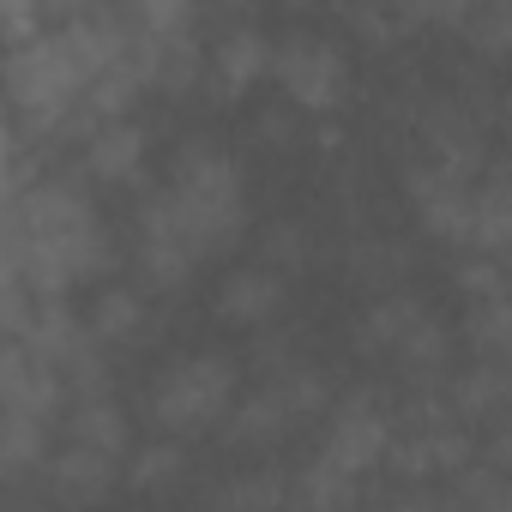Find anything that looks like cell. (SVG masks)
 I'll return each mask as SVG.
<instances>
[{
  "label": "cell",
  "instance_id": "1",
  "mask_svg": "<svg viewBox=\"0 0 512 512\" xmlns=\"http://www.w3.org/2000/svg\"><path fill=\"white\" fill-rule=\"evenodd\" d=\"M247 229V175L217 139H181L163 181L139 199L133 217V266L139 284L169 296L205 260L229 253Z\"/></svg>",
  "mask_w": 512,
  "mask_h": 512
},
{
  "label": "cell",
  "instance_id": "2",
  "mask_svg": "<svg viewBox=\"0 0 512 512\" xmlns=\"http://www.w3.org/2000/svg\"><path fill=\"white\" fill-rule=\"evenodd\" d=\"M115 272V229L103 223L91 187L61 169L13 175L7 211V284L31 290L37 302H67V290L97 284Z\"/></svg>",
  "mask_w": 512,
  "mask_h": 512
},
{
  "label": "cell",
  "instance_id": "3",
  "mask_svg": "<svg viewBox=\"0 0 512 512\" xmlns=\"http://www.w3.org/2000/svg\"><path fill=\"white\" fill-rule=\"evenodd\" d=\"M241 404V374L223 350H187L163 362L145 386V422L163 440H199L223 428Z\"/></svg>",
  "mask_w": 512,
  "mask_h": 512
},
{
  "label": "cell",
  "instance_id": "4",
  "mask_svg": "<svg viewBox=\"0 0 512 512\" xmlns=\"http://www.w3.org/2000/svg\"><path fill=\"white\" fill-rule=\"evenodd\" d=\"M392 446H398V416L386 410V398H380V392L356 386V392H344V398L326 410L314 458H320V464H332L338 476L362 482V476H374V470L392 458Z\"/></svg>",
  "mask_w": 512,
  "mask_h": 512
},
{
  "label": "cell",
  "instance_id": "5",
  "mask_svg": "<svg viewBox=\"0 0 512 512\" xmlns=\"http://www.w3.org/2000/svg\"><path fill=\"white\" fill-rule=\"evenodd\" d=\"M272 85L284 91V103L296 115H332L350 97V55L338 37L326 31H284L278 37V61H272Z\"/></svg>",
  "mask_w": 512,
  "mask_h": 512
},
{
  "label": "cell",
  "instance_id": "6",
  "mask_svg": "<svg viewBox=\"0 0 512 512\" xmlns=\"http://www.w3.org/2000/svg\"><path fill=\"white\" fill-rule=\"evenodd\" d=\"M404 199L416 211V223L434 235V241H470V217H476V175H458L446 163H428V157H410L404 169Z\"/></svg>",
  "mask_w": 512,
  "mask_h": 512
},
{
  "label": "cell",
  "instance_id": "7",
  "mask_svg": "<svg viewBox=\"0 0 512 512\" xmlns=\"http://www.w3.org/2000/svg\"><path fill=\"white\" fill-rule=\"evenodd\" d=\"M272 61H278V37L260 19H223L211 31V91H217V103H235L260 79H272Z\"/></svg>",
  "mask_w": 512,
  "mask_h": 512
},
{
  "label": "cell",
  "instance_id": "8",
  "mask_svg": "<svg viewBox=\"0 0 512 512\" xmlns=\"http://www.w3.org/2000/svg\"><path fill=\"white\" fill-rule=\"evenodd\" d=\"M127 482V464L121 458H103L91 446H55V458L43 464V500L61 506V512H97L115 500V488Z\"/></svg>",
  "mask_w": 512,
  "mask_h": 512
},
{
  "label": "cell",
  "instance_id": "9",
  "mask_svg": "<svg viewBox=\"0 0 512 512\" xmlns=\"http://www.w3.org/2000/svg\"><path fill=\"white\" fill-rule=\"evenodd\" d=\"M0 404H7L13 416L61 422V416L73 410V392H67L61 368H55L43 350H31V344L7 338V362H0Z\"/></svg>",
  "mask_w": 512,
  "mask_h": 512
},
{
  "label": "cell",
  "instance_id": "10",
  "mask_svg": "<svg viewBox=\"0 0 512 512\" xmlns=\"http://www.w3.org/2000/svg\"><path fill=\"white\" fill-rule=\"evenodd\" d=\"M416 145H422L428 163H446L458 175H482L488 169V127H482V115L470 103H452V97L428 103L422 121H416Z\"/></svg>",
  "mask_w": 512,
  "mask_h": 512
},
{
  "label": "cell",
  "instance_id": "11",
  "mask_svg": "<svg viewBox=\"0 0 512 512\" xmlns=\"http://www.w3.org/2000/svg\"><path fill=\"white\" fill-rule=\"evenodd\" d=\"M284 296H290V278H284V272H272V266H260V260H247V266H235V272L217 278L211 314H217L223 326H235V332H260L266 320L284 314Z\"/></svg>",
  "mask_w": 512,
  "mask_h": 512
},
{
  "label": "cell",
  "instance_id": "12",
  "mask_svg": "<svg viewBox=\"0 0 512 512\" xmlns=\"http://www.w3.org/2000/svg\"><path fill=\"white\" fill-rule=\"evenodd\" d=\"M151 163V127L139 115H121V121H103L79 139V169L85 181H103V187H127L139 181Z\"/></svg>",
  "mask_w": 512,
  "mask_h": 512
},
{
  "label": "cell",
  "instance_id": "13",
  "mask_svg": "<svg viewBox=\"0 0 512 512\" xmlns=\"http://www.w3.org/2000/svg\"><path fill=\"white\" fill-rule=\"evenodd\" d=\"M428 320V308L410 296V290H392V296H368L362 320H356V350L368 362H398V350L416 338V326Z\"/></svg>",
  "mask_w": 512,
  "mask_h": 512
},
{
  "label": "cell",
  "instance_id": "14",
  "mask_svg": "<svg viewBox=\"0 0 512 512\" xmlns=\"http://www.w3.org/2000/svg\"><path fill=\"white\" fill-rule=\"evenodd\" d=\"M464 253H512V157H494L476 175V217H470V241Z\"/></svg>",
  "mask_w": 512,
  "mask_h": 512
},
{
  "label": "cell",
  "instance_id": "15",
  "mask_svg": "<svg viewBox=\"0 0 512 512\" xmlns=\"http://www.w3.org/2000/svg\"><path fill=\"white\" fill-rule=\"evenodd\" d=\"M61 440L67 446H91L103 458H133V416L121 410V398H79L67 416H61Z\"/></svg>",
  "mask_w": 512,
  "mask_h": 512
},
{
  "label": "cell",
  "instance_id": "16",
  "mask_svg": "<svg viewBox=\"0 0 512 512\" xmlns=\"http://www.w3.org/2000/svg\"><path fill=\"white\" fill-rule=\"evenodd\" d=\"M290 428H302V422L284 410V398H278L272 386H253V392H241L235 416L223 422V440H229V446H247V452H266V446H278Z\"/></svg>",
  "mask_w": 512,
  "mask_h": 512
},
{
  "label": "cell",
  "instance_id": "17",
  "mask_svg": "<svg viewBox=\"0 0 512 512\" xmlns=\"http://www.w3.org/2000/svg\"><path fill=\"white\" fill-rule=\"evenodd\" d=\"M55 434H61V422L0 410V470H7L13 482H25V476H43V464L55 458Z\"/></svg>",
  "mask_w": 512,
  "mask_h": 512
},
{
  "label": "cell",
  "instance_id": "18",
  "mask_svg": "<svg viewBox=\"0 0 512 512\" xmlns=\"http://www.w3.org/2000/svg\"><path fill=\"white\" fill-rule=\"evenodd\" d=\"M398 380L410 386V392H440V386H452V332L428 314L422 326H416V338L398 350Z\"/></svg>",
  "mask_w": 512,
  "mask_h": 512
},
{
  "label": "cell",
  "instance_id": "19",
  "mask_svg": "<svg viewBox=\"0 0 512 512\" xmlns=\"http://www.w3.org/2000/svg\"><path fill=\"white\" fill-rule=\"evenodd\" d=\"M290 476L296 470H241L223 476L205 512H290Z\"/></svg>",
  "mask_w": 512,
  "mask_h": 512
},
{
  "label": "cell",
  "instance_id": "20",
  "mask_svg": "<svg viewBox=\"0 0 512 512\" xmlns=\"http://www.w3.org/2000/svg\"><path fill=\"white\" fill-rule=\"evenodd\" d=\"M145 296H151V290H133V284H103V290L91 296V308H85V326H91L109 350L139 344V332H145Z\"/></svg>",
  "mask_w": 512,
  "mask_h": 512
},
{
  "label": "cell",
  "instance_id": "21",
  "mask_svg": "<svg viewBox=\"0 0 512 512\" xmlns=\"http://www.w3.org/2000/svg\"><path fill=\"white\" fill-rule=\"evenodd\" d=\"M181 476H187V440L151 434V440H139L133 458H127V488H139V494H169Z\"/></svg>",
  "mask_w": 512,
  "mask_h": 512
},
{
  "label": "cell",
  "instance_id": "22",
  "mask_svg": "<svg viewBox=\"0 0 512 512\" xmlns=\"http://www.w3.org/2000/svg\"><path fill=\"white\" fill-rule=\"evenodd\" d=\"M464 344H470V362H512V296L470 302L464 308Z\"/></svg>",
  "mask_w": 512,
  "mask_h": 512
},
{
  "label": "cell",
  "instance_id": "23",
  "mask_svg": "<svg viewBox=\"0 0 512 512\" xmlns=\"http://www.w3.org/2000/svg\"><path fill=\"white\" fill-rule=\"evenodd\" d=\"M332 506H356V482L338 476L332 464L308 458V464L290 476V512H332Z\"/></svg>",
  "mask_w": 512,
  "mask_h": 512
},
{
  "label": "cell",
  "instance_id": "24",
  "mask_svg": "<svg viewBox=\"0 0 512 512\" xmlns=\"http://www.w3.org/2000/svg\"><path fill=\"white\" fill-rule=\"evenodd\" d=\"M464 49L476 61H506L512 55V0H476L464 13Z\"/></svg>",
  "mask_w": 512,
  "mask_h": 512
},
{
  "label": "cell",
  "instance_id": "25",
  "mask_svg": "<svg viewBox=\"0 0 512 512\" xmlns=\"http://www.w3.org/2000/svg\"><path fill=\"white\" fill-rule=\"evenodd\" d=\"M452 512H512V476L494 470L488 458H476L464 476H452Z\"/></svg>",
  "mask_w": 512,
  "mask_h": 512
},
{
  "label": "cell",
  "instance_id": "26",
  "mask_svg": "<svg viewBox=\"0 0 512 512\" xmlns=\"http://www.w3.org/2000/svg\"><path fill=\"white\" fill-rule=\"evenodd\" d=\"M350 272H356V284H362V290H374V296H392V290H404L410 253H404V247H392V241H356V253H350Z\"/></svg>",
  "mask_w": 512,
  "mask_h": 512
},
{
  "label": "cell",
  "instance_id": "27",
  "mask_svg": "<svg viewBox=\"0 0 512 512\" xmlns=\"http://www.w3.org/2000/svg\"><path fill=\"white\" fill-rule=\"evenodd\" d=\"M308 253H314V241H308V229L302 223H266V235H260V266H272V272H302L308 266Z\"/></svg>",
  "mask_w": 512,
  "mask_h": 512
},
{
  "label": "cell",
  "instance_id": "28",
  "mask_svg": "<svg viewBox=\"0 0 512 512\" xmlns=\"http://www.w3.org/2000/svg\"><path fill=\"white\" fill-rule=\"evenodd\" d=\"M458 290H464V302H494V296H512V284H506V272H500V260H488V253H464L458 260Z\"/></svg>",
  "mask_w": 512,
  "mask_h": 512
},
{
  "label": "cell",
  "instance_id": "29",
  "mask_svg": "<svg viewBox=\"0 0 512 512\" xmlns=\"http://www.w3.org/2000/svg\"><path fill=\"white\" fill-rule=\"evenodd\" d=\"M386 512H452V494H434L428 482H404V488L386 500Z\"/></svg>",
  "mask_w": 512,
  "mask_h": 512
},
{
  "label": "cell",
  "instance_id": "30",
  "mask_svg": "<svg viewBox=\"0 0 512 512\" xmlns=\"http://www.w3.org/2000/svg\"><path fill=\"white\" fill-rule=\"evenodd\" d=\"M290 133H296V109L278 97V109H266V115H260V139H272V145H290Z\"/></svg>",
  "mask_w": 512,
  "mask_h": 512
},
{
  "label": "cell",
  "instance_id": "31",
  "mask_svg": "<svg viewBox=\"0 0 512 512\" xmlns=\"http://www.w3.org/2000/svg\"><path fill=\"white\" fill-rule=\"evenodd\" d=\"M482 458H488L494 470H506V476H512V416L488 428V446H482Z\"/></svg>",
  "mask_w": 512,
  "mask_h": 512
},
{
  "label": "cell",
  "instance_id": "32",
  "mask_svg": "<svg viewBox=\"0 0 512 512\" xmlns=\"http://www.w3.org/2000/svg\"><path fill=\"white\" fill-rule=\"evenodd\" d=\"M500 272H506V284H512V253H500Z\"/></svg>",
  "mask_w": 512,
  "mask_h": 512
},
{
  "label": "cell",
  "instance_id": "33",
  "mask_svg": "<svg viewBox=\"0 0 512 512\" xmlns=\"http://www.w3.org/2000/svg\"><path fill=\"white\" fill-rule=\"evenodd\" d=\"M332 512H362V506H332Z\"/></svg>",
  "mask_w": 512,
  "mask_h": 512
}]
</instances>
